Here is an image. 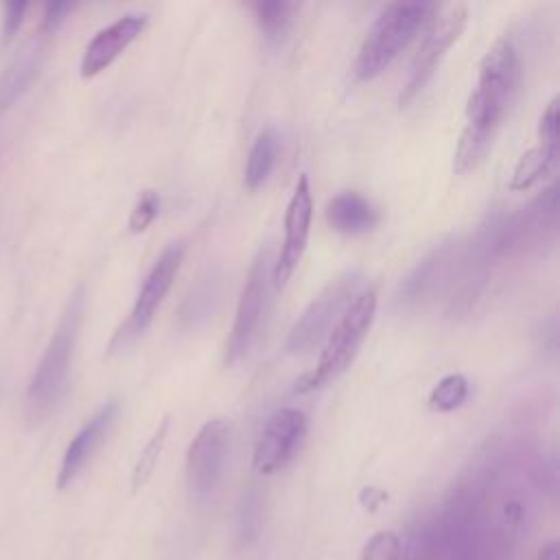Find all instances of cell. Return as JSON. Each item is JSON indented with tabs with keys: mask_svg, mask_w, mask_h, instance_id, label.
<instances>
[{
	"mask_svg": "<svg viewBox=\"0 0 560 560\" xmlns=\"http://www.w3.org/2000/svg\"><path fill=\"white\" fill-rule=\"evenodd\" d=\"M556 160H558V144H542L540 142V144L527 149L518 158L508 188L514 190V192L532 188L540 177H545L553 168Z\"/></svg>",
	"mask_w": 560,
	"mask_h": 560,
	"instance_id": "16",
	"label": "cell"
},
{
	"mask_svg": "<svg viewBox=\"0 0 560 560\" xmlns=\"http://www.w3.org/2000/svg\"><path fill=\"white\" fill-rule=\"evenodd\" d=\"M558 551H560L558 540H551V542H547L545 547H540L536 560H558Z\"/></svg>",
	"mask_w": 560,
	"mask_h": 560,
	"instance_id": "28",
	"label": "cell"
},
{
	"mask_svg": "<svg viewBox=\"0 0 560 560\" xmlns=\"http://www.w3.org/2000/svg\"><path fill=\"white\" fill-rule=\"evenodd\" d=\"M83 311H85V291L83 287H79L61 317L59 324L31 376L28 389H26V402H24V413L28 418V422L39 424L44 422L61 402L66 387H68V378H70V370H72V359H74V348H77V339H79V330H81V322H83Z\"/></svg>",
	"mask_w": 560,
	"mask_h": 560,
	"instance_id": "2",
	"label": "cell"
},
{
	"mask_svg": "<svg viewBox=\"0 0 560 560\" xmlns=\"http://www.w3.org/2000/svg\"><path fill=\"white\" fill-rule=\"evenodd\" d=\"M208 295H210V284H208V282H203V295H201V298H208ZM188 302H192L195 306L199 304V300H197V298H192V295L188 298Z\"/></svg>",
	"mask_w": 560,
	"mask_h": 560,
	"instance_id": "29",
	"label": "cell"
},
{
	"mask_svg": "<svg viewBox=\"0 0 560 560\" xmlns=\"http://www.w3.org/2000/svg\"><path fill=\"white\" fill-rule=\"evenodd\" d=\"M326 221L335 232L354 236V234L370 232L376 225L378 214L363 195L354 190H346L335 195L328 201Z\"/></svg>",
	"mask_w": 560,
	"mask_h": 560,
	"instance_id": "15",
	"label": "cell"
},
{
	"mask_svg": "<svg viewBox=\"0 0 560 560\" xmlns=\"http://www.w3.org/2000/svg\"><path fill=\"white\" fill-rule=\"evenodd\" d=\"M435 11L438 13L433 15V20L424 33V39L413 57L409 79L398 96L400 107L409 105L420 94V90L429 83V79L433 77V72H435L438 63L442 61V57L446 55V50L459 39V35L466 28L468 7L464 2H451Z\"/></svg>",
	"mask_w": 560,
	"mask_h": 560,
	"instance_id": "7",
	"label": "cell"
},
{
	"mask_svg": "<svg viewBox=\"0 0 560 560\" xmlns=\"http://www.w3.org/2000/svg\"><path fill=\"white\" fill-rule=\"evenodd\" d=\"M267 252H260L245 278V284L241 289V298L236 304L232 330L225 343V365L238 363L252 348L260 317H262V306H265V295H267Z\"/></svg>",
	"mask_w": 560,
	"mask_h": 560,
	"instance_id": "10",
	"label": "cell"
},
{
	"mask_svg": "<svg viewBox=\"0 0 560 560\" xmlns=\"http://www.w3.org/2000/svg\"><path fill=\"white\" fill-rule=\"evenodd\" d=\"M308 420L295 407H282L267 420L256 446L252 466L258 475L267 477L282 470L300 451L306 438Z\"/></svg>",
	"mask_w": 560,
	"mask_h": 560,
	"instance_id": "9",
	"label": "cell"
},
{
	"mask_svg": "<svg viewBox=\"0 0 560 560\" xmlns=\"http://www.w3.org/2000/svg\"><path fill=\"white\" fill-rule=\"evenodd\" d=\"M376 315V289L359 291L346 306L319 352L317 365L295 381V394H311L337 376H341L354 361L363 339L368 337Z\"/></svg>",
	"mask_w": 560,
	"mask_h": 560,
	"instance_id": "3",
	"label": "cell"
},
{
	"mask_svg": "<svg viewBox=\"0 0 560 560\" xmlns=\"http://www.w3.org/2000/svg\"><path fill=\"white\" fill-rule=\"evenodd\" d=\"M184 254H186V245L184 241H175L171 245H166L162 249V254L155 258L153 267L149 269L140 291H138V298L131 306V313L129 317L120 324V328L116 330V335L112 337L109 341V354L127 348L129 343H133L151 324L158 306L162 304L164 295L168 293L179 267H182V260H184Z\"/></svg>",
	"mask_w": 560,
	"mask_h": 560,
	"instance_id": "6",
	"label": "cell"
},
{
	"mask_svg": "<svg viewBox=\"0 0 560 560\" xmlns=\"http://www.w3.org/2000/svg\"><path fill=\"white\" fill-rule=\"evenodd\" d=\"M276 158H278V138L271 129H262L256 136L245 164V186L249 190H256L267 182V177L276 166Z\"/></svg>",
	"mask_w": 560,
	"mask_h": 560,
	"instance_id": "17",
	"label": "cell"
},
{
	"mask_svg": "<svg viewBox=\"0 0 560 560\" xmlns=\"http://www.w3.org/2000/svg\"><path fill=\"white\" fill-rule=\"evenodd\" d=\"M147 26V15L144 13H125L105 28H101L90 44L85 46L83 59H81V77L92 79L107 70L122 52L125 48L138 39V35Z\"/></svg>",
	"mask_w": 560,
	"mask_h": 560,
	"instance_id": "12",
	"label": "cell"
},
{
	"mask_svg": "<svg viewBox=\"0 0 560 560\" xmlns=\"http://www.w3.org/2000/svg\"><path fill=\"white\" fill-rule=\"evenodd\" d=\"M311 219H313L311 184H308V177L302 173L295 182V188H293L291 199L284 210V238H282L280 254L269 273L276 289H284L287 282L291 280L295 267L300 265L302 254L308 243Z\"/></svg>",
	"mask_w": 560,
	"mask_h": 560,
	"instance_id": "11",
	"label": "cell"
},
{
	"mask_svg": "<svg viewBox=\"0 0 560 560\" xmlns=\"http://www.w3.org/2000/svg\"><path fill=\"white\" fill-rule=\"evenodd\" d=\"M468 378L464 374H446L442 376L431 394H429V407L438 413H448L455 411L457 407H462L468 398Z\"/></svg>",
	"mask_w": 560,
	"mask_h": 560,
	"instance_id": "20",
	"label": "cell"
},
{
	"mask_svg": "<svg viewBox=\"0 0 560 560\" xmlns=\"http://www.w3.org/2000/svg\"><path fill=\"white\" fill-rule=\"evenodd\" d=\"M260 516H262V501L256 488H247L241 503V536L245 542L254 540L260 529Z\"/></svg>",
	"mask_w": 560,
	"mask_h": 560,
	"instance_id": "23",
	"label": "cell"
},
{
	"mask_svg": "<svg viewBox=\"0 0 560 560\" xmlns=\"http://www.w3.org/2000/svg\"><path fill=\"white\" fill-rule=\"evenodd\" d=\"M538 136L542 144H558V98H551L540 114Z\"/></svg>",
	"mask_w": 560,
	"mask_h": 560,
	"instance_id": "26",
	"label": "cell"
},
{
	"mask_svg": "<svg viewBox=\"0 0 560 560\" xmlns=\"http://www.w3.org/2000/svg\"><path fill=\"white\" fill-rule=\"evenodd\" d=\"M361 280L363 278L359 271H343L335 276L295 319L287 335L284 350L293 357H300L317 348L328 337L352 298L359 293Z\"/></svg>",
	"mask_w": 560,
	"mask_h": 560,
	"instance_id": "5",
	"label": "cell"
},
{
	"mask_svg": "<svg viewBox=\"0 0 560 560\" xmlns=\"http://www.w3.org/2000/svg\"><path fill=\"white\" fill-rule=\"evenodd\" d=\"M402 542L394 532H376L368 538L361 551V560H400Z\"/></svg>",
	"mask_w": 560,
	"mask_h": 560,
	"instance_id": "22",
	"label": "cell"
},
{
	"mask_svg": "<svg viewBox=\"0 0 560 560\" xmlns=\"http://www.w3.org/2000/svg\"><path fill=\"white\" fill-rule=\"evenodd\" d=\"M168 427H171V418L164 416L162 422L158 424V429L153 431V435L149 438V442L142 446V451L133 464V470H131V492H138L142 486H147V481L155 472L158 459L162 455V448H164V442L168 435Z\"/></svg>",
	"mask_w": 560,
	"mask_h": 560,
	"instance_id": "19",
	"label": "cell"
},
{
	"mask_svg": "<svg viewBox=\"0 0 560 560\" xmlns=\"http://www.w3.org/2000/svg\"><path fill=\"white\" fill-rule=\"evenodd\" d=\"M28 13V2H7L4 4V18H2V35H0V46L7 48L18 31L24 24V18Z\"/></svg>",
	"mask_w": 560,
	"mask_h": 560,
	"instance_id": "24",
	"label": "cell"
},
{
	"mask_svg": "<svg viewBox=\"0 0 560 560\" xmlns=\"http://www.w3.org/2000/svg\"><path fill=\"white\" fill-rule=\"evenodd\" d=\"M521 79V59L510 37H499L479 63L477 85L466 105V125L459 136L453 171L468 173L492 147V140L514 101Z\"/></svg>",
	"mask_w": 560,
	"mask_h": 560,
	"instance_id": "1",
	"label": "cell"
},
{
	"mask_svg": "<svg viewBox=\"0 0 560 560\" xmlns=\"http://www.w3.org/2000/svg\"><path fill=\"white\" fill-rule=\"evenodd\" d=\"M249 9L254 11V20L260 33L265 35V39L269 44H280L289 33L300 4L276 0V2H254Z\"/></svg>",
	"mask_w": 560,
	"mask_h": 560,
	"instance_id": "18",
	"label": "cell"
},
{
	"mask_svg": "<svg viewBox=\"0 0 560 560\" xmlns=\"http://www.w3.org/2000/svg\"><path fill=\"white\" fill-rule=\"evenodd\" d=\"M158 212H160V195H158L153 188L142 190V192L138 195V199H136L131 212H129V221H127L129 232H131V234L144 232V230L153 223V219L158 217Z\"/></svg>",
	"mask_w": 560,
	"mask_h": 560,
	"instance_id": "21",
	"label": "cell"
},
{
	"mask_svg": "<svg viewBox=\"0 0 560 560\" xmlns=\"http://www.w3.org/2000/svg\"><path fill=\"white\" fill-rule=\"evenodd\" d=\"M72 9H74V4H70V2H50V4H46L44 18H42V24H39V33L50 37L63 24V20L68 18V13Z\"/></svg>",
	"mask_w": 560,
	"mask_h": 560,
	"instance_id": "25",
	"label": "cell"
},
{
	"mask_svg": "<svg viewBox=\"0 0 560 560\" xmlns=\"http://www.w3.org/2000/svg\"><path fill=\"white\" fill-rule=\"evenodd\" d=\"M46 52V35H37L0 77V114L11 109L15 101L31 88Z\"/></svg>",
	"mask_w": 560,
	"mask_h": 560,
	"instance_id": "14",
	"label": "cell"
},
{
	"mask_svg": "<svg viewBox=\"0 0 560 560\" xmlns=\"http://www.w3.org/2000/svg\"><path fill=\"white\" fill-rule=\"evenodd\" d=\"M116 416H118V402L116 400L105 402L70 440L59 464L57 490H66L83 472V468L90 464V459L96 455V451L105 442Z\"/></svg>",
	"mask_w": 560,
	"mask_h": 560,
	"instance_id": "13",
	"label": "cell"
},
{
	"mask_svg": "<svg viewBox=\"0 0 560 560\" xmlns=\"http://www.w3.org/2000/svg\"><path fill=\"white\" fill-rule=\"evenodd\" d=\"M438 7L431 2H389L372 22L357 52L352 72L359 81L383 74L392 61L407 48L418 28Z\"/></svg>",
	"mask_w": 560,
	"mask_h": 560,
	"instance_id": "4",
	"label": "cell"
},
{
	"mask_svg": "<svg viewBox=\"0 0 560 560\" xmlns=\"http://www.w3.org/2000/svg\"><path fill=\"white\" fill-rule=\"evenodd\" d=\"M387 501V494L374 486H368L361 490V503L368 508V510H376L381 503Z\"/></svg>",
	"mask_w": 560,
	"mask_h": 560,
	"instance_id": "27",
	"label": "cell"
},
{
	"mask_svg": "<svg viewBox=\"0 0 560 560\" xmlns=\"http://www.w3.org/2000/svg\"><path fill=\"white\" fill-rule=\"evenodd\" d=\"M230 453V424L221 418H212L201 424L186 451V488L197 503L208 501L225 470Z\"/></svg>",
	"mask_w": 560,
	"mask_h": 560,
	"instance_id": "8",
	"label": "cell"
}]
</instances>
